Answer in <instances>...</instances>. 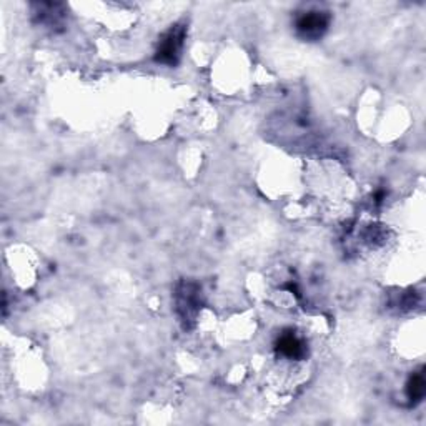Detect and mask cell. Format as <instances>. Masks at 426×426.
I'll return each instance as SVG.
<instances>
[{
    "label": "cell",
    "mask_w": 426,
    "mask_h": 426,
    "mask_svg": "<svg viewBox=\"0 0 426 426\" xmlns=\"http://www.w3.org/2000/svg\"><path fill=\"white\" fill-rule=\"evenodd\" d=\"M183 45V28H172L170 32L163 37L162 44L158 47L157 60L174 65L179 60L180 52Z\"/></svg>",
    "instance_id": "cell-1"
},
{
    "label": "cell",
    "mask_w": 426,
    "mask_h": 426,
    "mask_svg": "<svg viewBox=\"0 0 426 426\" xmlns=\"http://www.w3.org/2000/svg\"><path fill=\"white\" fill-rule=\"evenodd\" d=\"M327 27L328 15H325L323 12H306L297 22L298 32H300L303 37H306V39L322 37V33L327 31Z\"/></svg>",
    "instance_id": "cell-2"
},
{
    "label": "cell",
    "mask_w": 426,
    "mask_h": 426,
    "mask_svg": "<svg viewBox=\"0 0 426 426\" xmlns=\"http://www.w3.org/2000/svg\"><path fill=\"white\" fill-rule=\"evenodd\" d=\"M278 352L286 358L297 360V358L305 355V347H303V341L295 333H284L278 340Z\"/></svg>",
    "instance_id": "cell-3"
},
{
    "label": "cell",
    "mask_w": 426,
    "mask_h": 426,
    "mask_svg": "<svg viewBox=\"0 0 426 426\" xmlns=\"http://www.w3.org/2000/svg\"><path fill=\"white\" fill-rule=\"evenodd\" d=\"M425 378L421 373L413 375L410 383H408V396H410L411 400H415V402H420L421 398H423L425 395Z\"/></svg>",
    "instance_id": "cell-4"
}]
</instances>
